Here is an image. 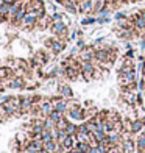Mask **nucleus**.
Here are the masks:
<instances>
[{
  "instance_id": "obj_21",
  "label": "nucleus",
  "mask_w": 145,
  "mask_h": 153,
  "mask_svg": "<svg viewBox=\"0 0 145 153\" xmlns=\"http://www.w3.org/2000/svg\"><path fill=\"white\" fill-rule=\"evenodd\" d=\"M108 137H109V142H111L112 147H114V145H122V142H123L122 134H120V133H115V131L109 133V134H108Z\"/></svg>"
},
{
  "instance_id": "obj_7",
  "label": "nucleus",
  "mask_w": 145,
  "mask_h": 153,
  "mask_svg": "<svg viewBox=\"0 0 145 153\" xmlns=\"http://www.w3.org/2000/svg\"><path fill=\"white\" fill-rule=\"evenodd\" d=\"M6 88L10 89H25L27 88V80L25 76H13L11 80H6Z\"/></svg>"
},
{
  "instance_id": "obj_20",
  "label": "nucleus",
  "mask_w": 145,
  "mask_h": 153,
  "mask_svg": "<svg viewBox=\"0 0 145 153\" xmlns=\"http://www.w3.org/2000/svg\"><path fill=\"white\" fill-rule=\"evenodd\" d=\"M136 152L145 153V133H141L136 139Z\"/></svg>"
},
{
  "instance_id": "obj_3",
  "label": "nucleus",
  "mask_w": 145,
  "mask_h": 153,
  "mask_svg": "<svg viewBox=\"0 0 145 153\" xmlns=\"http://www.w3.org/2000/svg\"><path fill=\"white\" fill-rule=\"evenodd\" d=\"M97 69H98V66L94 64V62H81V78L87 83L95 80Z\"/></svg>"
},
{
  "instance_id": "obj_17",
  "label": "nucleus",
  "mask_w": 145,
  "mask_h": 153,
  "mask_svg": "<svg viewBox=\"0 0 145 153\" xmlns=\"http://www.w3.org/2000/svg\"><path fill=\"white\" fill-rule=\"evenodd\" d=\"M122 147H123V153H134L136 152V141L133 139V136L128 139H123Z\"/></svg>"
},
{
  "instance_id": "obj_32",
  "label": "nucleus",
  "mask_w": 145,
  "mask_h": 153,
  "mask_svg": "<svg viewBox=\"0 0 145 153\" xmlns=\"http://www.w3.org/2000/svg\"><path fill=\"white\" fill-rule=\"evenodd\" d=\"M122 66H134V59H133V58L123 56V58H122Z\"/></svg>"
},
{
  "instance_id": "obj_36",
  "label": "nucleus",
  "mask_w": 145,
  "mask_h": 153,
  "mask_svg": "<svg viewBox=\"0 0 145 153\" xmlns=\"http://www.w3.org/2000/svg\"><path fill=\"white\" fill-rule=\"evenodd\" d=\"M55 2H56L58 5H61V3H63V2H64V0H55Z\"/></svg>"
},
{
  "instance_id": "obj_15",
  "label": "nucleus",
  "mask_w": 145,
  "mask_h": 153,
  "mask_svg": "<svg viewBox=\"0 0 145 153\" xmlns=\"http://www.w3.org/2000/svg\"><path fill=\"white\" fill-rule=\"evenodd\" d=\"M39 108H41V113H42V117L47 119V117L50 116V113L53 111V105H52L50 99H44L42 102L39 103Z\"/></svg>"
},
{
  "instance_id": "obj_11",
  "label": "nucleus",
  "mask_w": 145,
  "mask_h": 153,
  "mask_svg": "<svg viewBox=\"0 0 145 153\" xmlns=\"http://www.w3.org/2000/svg\"><path fill=\"white\" fill-rule=\"evenodd\" d=\"M33 106H34L33 97L31 95H24L22 97V102H20V111H22V114H30Z\"/></svg>"
},
{
  "instance_id": "obj_28",
  "label": "nucleus",
  "mask_w": 145,
  "mask_h": 153,
  "mask_svg": "<svg viewBox=\"0 0 145 153\" xmlns=\"http://www.w3.org/2000/svg\"><path fill=\"white\" fill-rule=\"evenodd\" d=\"M53 137H52V131L50 130H44L42 131V142L47 144V142H52Z\"/></svg>"
},
{
  "instance_id": "obj_37",
  "label": "nucleus",
  "mask_w": 145,
  "mask_h": 153,
  "mask_svg": "<svg viewBox=\"0 0 145 153\" xmlns=\"http://www.w3.org/2000/svg\"><path fill=\"white\" fill-rule=\"evenodd\" d=\"M142 66H144V72H142V74H145V59L142 61Z\"/></svg>"
},
{
  "instance_id": "obj_30",
  "label": "nucleus",
  "mask_w": 145,
  "mask_h": 153,
  "mask_svg": "<svg viewBox=\"0 0 145 153\" xmlns=\"http://www.w3.org/2000/svg\"><path fill=\"white\" fill-rule=\"evenodd\" d=\"M44 127H45V130H53V128H56V123L47 117V119L44 120Z\"/></svg>"
},
{
  "instance_id": "obj_4",
  "label": "nucleus",
  "mask_w": 145,
  "mask_h": 153,
  "mask_svg": "<svg viewBox=\"0 0 145 153\" xmlns=\"http://www.w3.org/2000/svg\"><path fill=\"white\" fill-rule=\"evenodd\" d=\"M81 62H92L95 58V47L94 45H86L84 48H81L78 52V56H77Z\"/></svg>"
},
{
  "instance_id": "obj_1",
  "label": "nucleus",
  "mask_w": 145,
  "mask_h": 153,
  "mask_svg": "<svg viewBox=\"0 0 145 153\" xmlns=\"http://www.w3.org/2000/svg\"><path fill=\"white\" fill-rule=\"evenodd\" d=\"M36 24H38V16H36V13H34V10H31V11H27V14H25L24 20L20 22L19 28L24 30V31H31V30L36 28Z\"/></svg>"
},
{
  "instance_id": "obj_19",
  "label": "nucleus",
  "mask_w": 145,
  "mask_h": 153,
  "mask_svg": "<svg viewBox=\"0 0 145 153\" xmlns=\"http://www.w3.org/2000/svg\"><path fill=\"white\" fill-rule=\"evenodd\" d=\"M106 5H108V0H94V13H92V16L100 14V13L106 8Z\"/></svg>"
},
{
  "instance_id": "obj_38",
  "label": "nucleus",
  "mask_w": 145,
  "mask_h": 153,
  "mask_svg": "<svg viewBox=\"0 0 145 153\" xmlns=\"http://www.w3.org/2000/svg\"><path fill=\"white\" fill-rule=\"evenodd\" d=\"M6 2H5V0H0V6H2V5H5Z\"/></svg>"
},
{
  "instance_id": "obj_14",
  "label": "nucleus",
  "mask_w": 145,
  "mask_h": 153,
  "mask_svg": "<svg viewBox=\"0 0 145 153\" xmlns=\"http://www.w3.org/2000/svg\"><path fill=\"white\" fill-rule=\"evenodd\" d=\"M120 99L125 102L128 106H136V103H137V92H125V91H122L120 92Z\"/></svg>"
},
{
  "instance_id": "obj_31",
  "label": "nucleus",
  "mask_w": 145,
  "mask_h": 153,
  "mask_svg": "<svg viewBox=\"0 0 145 153\" xmlns=\"http://www.w3.org/2000/svg\"><path fill=\"white\" fill-rule=\"evenodd\" d=\"M45 10L50 13V14H53V13H56L55 10H56V6H55L53 2H45Z\"/></svg>"
},
{
  "instance_id": "obj_2",
  "label": "nucleus",
  "mask_w": 145,
  "mask_h": 153,
  "mask_svg": "<svg viewBox=\"0 0 145 153\" xmlns=\"http://www.w3.org/2000/svg\"><path fill=\"white\" fill-rule=\"evenodd\" d=\"M66 116L70 122H86V109L83 108V105L75 106V108H69Z\"/></svg>"
},
{
  "instance_id": "obj_18",
  "label": "nucleus",
  "mask_w": 145,
  "mask_h": 153,
  "mask_svg": "<svg viewBox=\"0 0 145 153\" xmlns=\"http://www.w3.org/2000/svg\"><path fill=\"white\" fill-rule=\"evenodd\" d=\"M61 6H64V10L67 13H70V14H77L78 13V2H75V0H64Z\"/></svg>"
},
{
  "instance_id": "obj_35",
  "label": "nucleus",
  "mask_w": 145,
  "mask_h": 153,
  "mask_svg": "<svg viewBox=\"0 0 145 153\" xmlns=\"http://www.w3.org/2000/svg\"><path fill=\"white\" fill-rule=\"evenodd\" d=\"M94 106V102L92 100H86L84 103H83V108L84 109H89V108H92Z\"/></svg>"
},
{
  "instance_id": "obj_26",
  "label": "nucleus",
  "mask_w": 145,
  "mask_h": 153,
  "mask_svg": "<svg viewBox=\"0 0 145 153\" xmlns=\"http://www.w3.org/2000/svg\"><path fill=\"white\" fill-rule=\"evenodd\" d=\"M56 145H58V142H56V141H52V142L44 144V149H45L48 153H55V152H56Z\"/></svg>"
},
{
  "instance_id": "obj_23",
  "label": "nucleus",
  "mask_w": 145,
  "mask_h": 153,
  "mask_svg": "<svg viewBox=\"0 0 145 153\" xmlns=\"http://www.w3.org/2000/svg\"><path fill=\"white\" fill-rule=\"evenodd\" d=\"M69 122H70V120L67 119V116L61 117V119L56 122V128H58V130H66V128H67V125H69Z\"/></svg>"
},
{
  "instance_id": "obj_22",
  "label": "nucleus",
  "mask_w": 145,
  "mask_h": 153,
  "mask_svg": "<svg viewBox=\"0 0 145 153\" xmlns=\"http://www.w3.org/2000/svg\"><path fill=\"white\" fill-rule=\"evenodd\" d=\"M66 131H67V134L75 136V134H77V131H78V125L75 123V122H69V125H67Z\"/></svg>"
},
{
  "instance_id": "obj_6",
  "label": "nucleus",
  "mask_w": 145,
  "mask_h": 153,
  "mask_svg": "<svg viewBox=\"0 0 145 153\" xmlns=\"http://www.w3.org/2000/svg\"><path fill=\"white\" fill-rule=\"evenodd\" d=\"M50 102H52V105H53V109H56V111H59V113H63V114L67 113V109H69V100H66V99H63V97L56 95V97H52Z\"/></svg>"
},
{
  "instance_id": "obj_24",
  "label": "nucleus",
  "mask_w": 145,
  "mask_h": 153,
  "mask_svg": "<svg viewBox=\"0 0 145 153\" xmlns=\"http://www.w3.org/2000/svg\"><path fill=\"white\" fill-rule=\"evenodd\" d=\"M64 116H66V114L59 113V111H56V109H53L52 113H50V116H48V119H50V120H53L55 123H56V122L61 119V117H64Z\"/></svg>"
},
{
  "instance_id": "obj_34",
  "label": "nucleus",
  "mask_w": 145,
  "mask_h": 153,
  "mask_svg": "<svg viewBox=\"0 0 145 153\" xmlns=\"http://www.w3.org/2000/svg\"><path fill=\"white\" fill-rule=\"evenodd\" d=\"M114 17H115V20H120V19H125V17H128V16H127L123 11H119V13H115Z\"/></svg>"
},
{
  "instance_id": "obj_16",
  "label": "nucleus",
  "mask_w": 145,
  "mask_h": 153,
  "mask_svg": "<svg viewBox=\"0 0 145 153\" xmlns=\"http://www.w3.org/2000/svg\"><path fill=\"white\" fill-rule=\"evenodd\" d=\"M145 128V119H134L131 123V134H141L142 130Z\"/></svg>"
},
{
  "instance_id": "obj_33",
  "label": "nucleus",
  "mask_w": 145,
  "mask_h": 153,
  "mask_svg": "<svg viewBox=\"0 0 145 153\" xmlns=\"http://www.w3.org/2000/svg\"><path fill=\"white\" fill-rule=\"evenodd\" d=\"M123 56H127V58H133V59H134L136 53H134V50H133V48H128V50H127V53L123 55Z\"/></svg>"
},
{
  "instance_id": "obj_29",
  "label": "nucleus",
  "mask_w": 145,
  "mask_h": 153,
  "mask_svg": "<svg viewBox=\"0 0 145 153\" xmlns=\"http://www.w3.org/2000/svg\"><path fill=\"white\" fill-rule=\"evenodd\" d=\"M108 22H111V17L109 16H95V24H108Z\"/></svg>"
},
{
  "instance_id": "obj_12",
  "label": "nucleus",
  "mask_w": 145,
  "mask_h": 153,
  "mask_svg": "<svg viewBox=\"0 0 145 153\" xmlns=\"http://www.w3.org/2000/svg\"><path fill=\"white\" fill-rule=\"evenodd\" d=\"M52 24H53V20H52V14H45L44 17L38 19V24H36V30H39V31H44V30H50Z\"/></svg>"
},
{
  "instance_id": "obj_10",
  "label": "nucleus",
  "mask_w": 145,
  "mask_h": 153,
  "mask_svg": "<svg viewBox=\"0 0 145 153\" xmlns=\"http://www.w3.org/2000/svg\"><path fill=\"white\" fill-rule=\"evenodd\" d=\"M66 47H67L66 41H63V39H59V38L55 36L53 38V42H52V47H50V52L53 55H59V53H63L66 50Z\"/></svg>"
},
{
  "instance_id": "obj_13",
  "label": "nucleus",
  "mask_w": 145,
  "mask_h": 153,
  "mask_svg": "<svg viewBox=\"0 0 145 153\" xmlns=\"http://www.w3.org/2000/svg\"><path fill=\"white\" fill-rule=\"evenodd\" d=\"M136 78H137V75H136V69H134V71H131L128 74L119 75V85H120V88L122 86H127V85H129V83L136 81Z\"/></svg>"
},
{
  "instance_id": "obj_9",
  "label": "nucleus",
  "mask_w": 145,
  "mask_h": 153,
  "mask_svg": "<svg viewBox=\"0 0 145 153\" xmlns=\"http://www.w3.org/2000/svg\"><path fill=\"white\" fill-rule=\"evenodd\" d=\"M114 30L117 33V36H119L120 39H125V41H131V39H134L137 34H139L136 31V28H120V30L114 28Z\"/></svg>"
},
{
  "instance_id": "obj_25",
  "label": "nucleus",
  "mask_w": 145,
  "mask_h": 153,
  "mask_svg": "<svg viewBox=\"0 0 145 153\" xmlns=\"http://www.w3.org/2000/svg\"><path fill=\"white\" fill-rule=\"evenodd\" d=\"M84 123H86V127H87V130H89V133H94V131L98 130V127H97V122H95L94 119H87Z\"/></svg>"
},
{
  "instance_id": "obj_27",
  "label": "nucleus",
  "mask_w": 145,
  "mask_h": 153,
  "mask_svg": "<svg viewBox=\"0 0 145 153\" xmlns=\"http://www.w3.org/2000/svg\"><path fill=\"white\" fill-rule=\"evenodd\" d=\"M92 24H95V16H84L81 19L83 27H87V25H92Z\"/></svg>"
},
{
  "instance_id": "obj_8",
  "label": "nucleus",
  "mask_w": 145,
  "mask_h": 153,
  "mask_svg": "<svg viewBox=\"0 0 145 153\" xmlns=\"http://www.w3.org/2000/svg\"><path fill=\"white\" fill-rule=\"evenodd\" d=\"M78 13L86 16H92L94 13V0H80L78 2Z\"/></svg>"
},
{
  "instance_id": "obj_5",
  "label": "nucleus",
  "mask_w": 145,
  "mask_h": 153,
  "mask_svg": "<svg viewBox=\"0 0 145 153\" xmlns=\"http://www.w3.org/2000/svg\"><path fill=\"white\" fill-rule=\"evenodd\" d=\"M56 92H58L59 97H63V99H66V100L73 99V91H72L70 85H69V83H66V81L58 83V85H56Z\"/></svg>"
}]
</instances>
